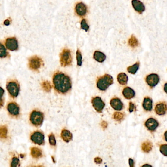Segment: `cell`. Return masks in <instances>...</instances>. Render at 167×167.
<instances>
[{
  "instance_id": "1",
  "label": "cell",
  "mask_w": 167,
  "mask_h": 167,
  "mask_svg": "<svg viewBox=\"0 0 167 167\" xmlns=\"http://www.w3.org/2000/svg\"><path fill=\"white\" fill-rule=\"evenodd\" d=\"M53 85L55 90L58 93L65 94L72 88V83L70 77L62 72H57L53 75Z\"/></svg>"
},
{
  "instance_id": "2",
  "label": "cell",
  "mask_w": 167,
  "mask_h": 167,
  "mask_svg": "<svg viewBox=\"0 0 167 167\" xmlns=\"http://www.w3.org/2000/svg\"><path fill=\"white\" fill-rule=\"evenodd\" d=\"M113 83V79L111 75L105 74L98 78L97 81V88L100 91H105Z\"/></svg>"
},
{
  "instance_id": "3",
  "label": "cell",
  "mask_w": 167,
  "mask_h": 167,
  "mask_svg": "<svg viewBox=\"0 0 167 167\" xmlns=\"http://www.w3.org/2000/svg\"><path fill=\"white\" fill-rule=\"evenodd\" d=\"M44 120V115L41 111L34 110L30 115L29 120L31 124L36 127L42 126Z\"/></svg>"
},
{
  "instance_id": "4",
  "label": "cell",
  "mask_w": 167,
  "mask_h": 167,
  "mask_svg": "<svg viewBox=\"0 0 167 167\" xmlns=\"http://www.w3.org/2000/svg\"><path fill=\"white\" fill-rule=\"evenodd\" d=\"M6 88L9 95L12 98H15L18 96L20 91V85L17 81L11 80L8 81Z\"/></svg>"
},
{
  "instance_id": "5",
  "label": "cell",
  "mask_w": 167,
  "mask_h": 167,
  "mask_svg": "<svg viewBox=\"0 0 167 167\" xmlns=\"http://www.w3.org/2000/svg\"><path fill=\"white\" fill-rule=\"evenodd\" d=\"M73 62L71 52L69 49L65 48L60 54V62L63 67L70 66Z\"/></svg>"
},
{
  "instance_id": "6",
  "label": "cell",
  "mask_w": 167,
  "mask_h": 167,
  "mask_svg": "<svg viewBox=\"0 0 167 167\" xmlns=\"http://www.w3.org/2000/svg\"><path fill=\"white\" fill-rule=\"evenodd\" d=\"M44 65V62L41 58L37 56H33L29 59V66L33 71H38Z\"/></svg>"
},
{
  "instance_id": "7",
  "label": "cell",
  "mask_w": 167,
  "mask_h": 167,
  "mask_svg": "<svg viewBox=\"0 0 167 167\" xmlns=\"http://www.w3.org/2000/svg\"><path fill=\"white\" fill-rule=\"evenodd\" d=\"M7 109L9 115L12 117L17 118L19 116V106L16 103L14 102L8 103L7 105Z\"/></svg>"
},
{
  "instance_id": "8",
  "label": "cell",
  "mask_w": 167,
  "mask_h": 167,
  "mask_svg": "<svg viewBox=\"0 0 167 167\" xmlns=\"http://www.w3.org/2000/svg\"><path fill=\"white\" fill-rule=\"evenodd\" d=\"M30 139L33 143L38 145L45 144V135L40 131H35L30 135Z\"/></svg>"
},
{
  "instance_id": "9",
  "label": "cell",
  "mask_w": 167,
  "mask_h": 167,
  "mask_svg": "<svg viewBox=\"0 0 167 167\" xmlns=\"http://www.w3.org/2000/svg\"><path fill=\"white\" fill-rule=\"evenodd\" d=\"M145 81L149 87L151 88H153L157 85L159 82L160 77L158 74L152 73L146 77Z\"/></svg>"
},
{
  "instance_id": "10",
  "label": "cell",
  "mask_w": 167,
  "mask_h": 167,
  "mask_svg": "<svg viewBox=\"0 0 167 167\" xmlns=\"http://www.w3.org/2000/svg\"><path fill=\"white\" fill-rule=\"evenodd\" d=\"M91 103L93 108L97 112L99 113L102 112L105 107V104L100 97L97 96L93 98L91 100Z\"/></svg>"
},
{
  "instance_id": "11",
  "label": "cell",
  "mask_w": 167,
  "mask_h": 167,
  "mask_svg": "<svg viewBox=\"0 0 167 167\" xmlns=\"http://www.w3.org/2000/svg\"><path fill=\"white\" fill-rule=\"evenodd\" d=\"M5 47L11 51H17L19 48L18 42L15 37L8 38L5 41Z\"/></svg>"
},
{
  "instance_id": "12",
  "label": "cell",
  "mask_w": 167,
  "mask_h": 167,
  "mask_svg": "<svg viewBox=\"0 0 167 167\" xmlns=\"http://www.w3.org/2000/svg\"><path fill=\"white\" fill-rule=\"evenodd\" d=\"M159 125V123L156 119L152 117L148 118L145 123V126L147 130L152 132L156 131Z\"/></svg>"
},
{
  "instance_id": "13",
  "label": "cell",
  "mask_w": 167,
  "mask_h": 167,
  "mask_svg": "<svg viewBox=\"0 0 167 167\" xmlns=\"http://www.w3.org/2000/svg\"><path fill=\"white\" fill-rule=\"evenodd\" d=\"M154 111L156 114L159 116L165 115L167 113V103L161 101L156 105Z\"/></svg>"
},
{
  "instance_id": "14",
  "label": "cell",
  "mask_w": 167,
  "mask_h": 167,
  "mask_svg": "<svg viewBox=\"0 0 167 167\" xmlns=\"http://www.w3.org/2000/svg\"><path fill=\"white\" fill-rule=\"evenodd\" d=\"M110 104L111 107L114 110L120 111L122 110L124 107V104L121 100L118 98H113L110 101Z\"/></svg>"
},
{
  "instance_id": "15",
  "label": "cell",
  "mask_w": 167,
  "mask_h": 167,
  "mask_svg": "<svg viewBox=\"0 0 167 167\" xmlns=\"http://www.w3.org/2000/svg\"><path fill=\"white\" fill-rule=\"evenodd\" d=\"M75 12L79 16H84L87 13V6L82 2L78 3L75 7Z\"/></svg>"
},
{
  "instance_id": "16",
  "label": "cell",
  "mask_w": 167,
  "mask_h": 167,
  "mask_svg": "<svg viewBox=\"0 0 167 167\" xmlns=\"http://www.w3.org/2000/svg\"><path fill=\"white\" fill-rule=\"evenodd\" d=\"M132 7L135 11L139 14H142L145 11V7L144 4L139 0H132L131 1Z\"/></svg>"
},
{
  "instance_id": "17",
  "label": "cell",
  "mask_w": 167,
  "mask_h": 167,
  "mask_svg": "<svg viewBox=\"0 0 167 167\" xmlns=\"http://www.w3.org/2000/svg\"><path fill=\"white\" fill-rule=\"evenodd\" d=\"M153 101L152 98L149 96H146L143 101L142 106L144 110L146 111H151L153 110Z\"/></svg>"
},
{
  "instance_id": "18",
  "label": "cell",
  "mask_w": 167,
  "mask_h": 167,
  "mask_svg": "<svg viewBox=\"0 0 167 167\" xmlns=\"http://www.w3.org/2000/svg\"><path fill=\"white\" fill-rule=\"evenodd\" d=\"M122 94L124 97L128 100L133 98L135 95V92L134 89L128 87H126L123 89Z\"/></svg>"
},
{
  "instance_id": "19",
  "label": "cell",
  "mask_w": 167,
  "mask_h": 167,
  "mask_svg": "<svg viewBox=\"0 0 167 167\" xmlns=\"http://www.w3.org/2000/svg\"><path fill=\"white\" fill-rule=\"evenodd\" d=\"M61 137L65 142L69 143L73 140V135L70 131L63 129L61 131Z\"/></svg>"
},
{
  "instance_id": "20",
  "label": "cell",
  "mask_w": 167,
  "mask_h": 167,
  "mask_svg": "<svg viewBox=\"0 0 167 167\" xmlns=\"http://www.w3.org/2000/svg\"><path fill=\"white\" fill-rule=\"evenodd\" d=\"M30 154L33 158L39 159L43 156V153L41 150L37 147H32L30 149Z\"/></svg>"
},
{
  "instance_id": "21",
  "label": "cell",
  "mask_w": 167,
  "mask_h": 167,
  "mask_svg": "<svg viewBox=\"0 0 167 167\" xmlns=\"http://www.w3.org/2000/svg\"><path fill=\"white\" fill-rule=\"evenodd\" d=\"M153 147V143L149 140H146L142 144L141 149L144 153H149L152 150Z\"/></svg>"
},
{
  "instance_id": "22",
  "label": "cell",
  "mask_w": 167,
  "mask_h": 167,
  "mask_svg": "<svg viewBox=\"0 0 167 167\" xmlns=\"http://www.w3.org/2000/svg\"><path fill=\"white\" fill-rule=\"evenodd\" d=\"M93 58L98 62L103 63L106 59V56L101 51H95L93 54Z\"/></svg>"
},
{
  "instance_id": "23",
  "label": "cell",
  "mask_w": 167,
  "mask_h": 167,
  "mask_svg": "<svg viewBox=\"0 0 167 167\" xmlns=\"http://www.w3.org/2000/svg\"><path fill=\"white\" fill-rule=\"evenodd\" d=\"M117 81L121 85H125L128 81V76L125 73H120L117 75Z\"/></svg>"
},
{
  "instance_id": "24",
  "label": "cell",
  "mask_w": 167,
  "mask_h": 167,
  "mask_svg": "<svg viewBox=\"0 0 167 167\" xmlns=\"http://www.w3.org/2000/svg\"><path fill=\"white\" fill-rule=\"evenodd\" d=\"M139 66H140V63L139 62H137L131 66H128L127 68V70L128 73H130L131 74H135L136 73V72L138 70L139 68Z\"/></svg>"
},
{
  "instance_id": "25",
  "label": "cell",
  "mask_w": 167,
  "mask_h": 167,
  "mask_svg": "<svg viewBox=\"0 0 167 167\" xmlns=\"http://www.w3.org/2000/svg\"><path fill=\"white\" fill-rule=\"evenodd\" d=\"M128 44L130 45V47H131L132 48H135L138 46V41L134 35H131V38L128 40Z\"/></svg>"
},
{
  "instance_id": "26",
  "label": "cell",
  "mask_w": 167,
  "mask_h": 167,
  "mask_svg": "<svg viewBox=\"0 0 167 167\" xmlns=\"http://www.w3.org/2000/svg\"><path fill=\"white\" fill-rule=\"evenodd\" d=\"M8 128L5 125L0 126V138L5 139L8 138Z\"/></svg>"
},
{
  "instance_id": "27",
  "label": "cell",
  "mask_w": 167,
  "mask_h": 167,
  "mask_svg": "<svg viewBox=\"0 0 167 167\" xmlns=\"http://www.w3.org/2000/svg\"><path fill=\"white\" fill-rule=\"evenodd\" d=\"M9 56V53L7 51V48L0 42V58H4L8 57Z\"/></svg>"
},
{
  "instance_id": "28",
  "label": "cell",
  "mask_w": 167,
  "mask_h": 167,
  "mask_svg": "<svg viewBox=\"0 0 167 167\" xmlns=\"http://www.w3.org/2000/svg\"><path fill=\"white\" fill-rule=\"evenodd\" d=\"M41 86L44 91L46 92H49L51 91V89L52 88V86L51 85L50 82L48 81H45L42 82L41 84Z\"/></svg>"
},
{
  "instance_id": "29",
  "label": "cell",
  "mask_w": 167,
  "mask_h": 167,
  "mask_svg": "<svg viewBox=\"0 0 167 167\" xmlns=\"http://www.w3.org/2000/svg\"><path fill=\"white\" fill-rule=\"evenodd\" d=\"M125 114L120 112H116L113 114V118L114 120L117 122H121L124 119Z\"/></svg>"
},
{
  "instance_id": "30",
  "label": "cell",
  "mask_w": 167,
  "mask_h": 167,
  "mask_svg": "<svg viewBox=\"0 0 167 167\" xmlns=\"http://www.w3.org/2000/svg\"><path fill=\"white\" fill-rule=\"evenodd\" d=\"M77 63L78 66H81L82 65V56L80 51L77 50L76 52Z\"/></svg>"
},
{
  "instance_id": "31",
  "label": "cell",
  "mask_w": 167,
  "mask_h": 167,
  "mask_svg": "<svg viewBox=\"0 0 167 167\" xmlns=\"http://www.w3.org/2000/svg\"><path fill=\"white\" fill-rule=\"evenodd\" d=\"M48 138H49V142L50 145L52 146H55L56 145V141L54 135L51 133L49 135Z\"/></svg>"
},
{
  "instance_id": "32",
  "label": "cell",
  "mask_w": 167,
  "mask_h": 167,
  "mask_svg": "<svg viewBox=\"0 0 167 167\" xmlns=\"http://www.w3.org/2000/svg\"><path fill=\"white\" fill-rule=\"evenodd\" d=\"M160 152L165 156H167V144H162L160 147Z\"/></svg>"
},
{
  "instance_id": "33",
  "label": "cell",
  "mask_w": 167,
  "mask_h": 167,
  "mask_svg": "<svg viewBox=\"0 0 167 167\" xmlns=\"http://www.w3.org/2000/svg\"><path fill=\"white\" fill-rule=\"evenodd\" d=\"M81 26L82 29L85 30L86 32L88 31L89 26L88 25L85 19L82 20L81 23Z\"/></svg>"
},
{
  "instance_id": "34",
  "label": "cell",
  "mask_w": 167,
  "mask_h": 167,
  "mask_svg": "<svg viewBox=\"0 0 167 167\" xmlns=\"http://www.w3.org/2000/svg\"><path fill=\"white\" fill-rule=\"evenodd\" d=\"M19 163V159L16 157H14L12 159L11 167H17Z\"/></svg>"
},
{
  "instance_id": "35",
  "label": "cell",
  "mask_w": 167,
  "mask_h": 167,
  "mask_svg": "<svg viewBox=\"0 0 167 167\" xmlns=\"http://www.w3.org/2000/svg\"><path fill=\"white\" fill-rule=\"evenodd\" d=\"M5 93V91L2 88L0 87V107H3L4 104V101L3 100V96Z\"/></svg>"
},
{
  "instance_id": "36",
  "label": "cell",
  "mask_w": 167,
  "mask_h": 167,
  "mask_svg": "<svg viewBox=\"0 0 167 167\" xmlns=\"http://www.w3.org/2000/svg\"><path fill=\"white\" fill-rule=\"evenodd\" d=\"M136 110V107L135 104H134L131 102H130V104H129V109H128V110L130 111V113H132L133 111H135Z\"/></svg>"
},
{
  "instance_id": "37",
  "label": "cell",
  "mask_w": 167,
  "mask_h": 167,
  "mask_svg": "<svg viewBox=\"0 0 167 167\" xmlns=\"http://www.w3.org/2000/svg\"><path fill=\"white\" fill-rule=\"evenodd\" d=\"M101 126L102 128L104 130H105V129H106V128H107V127H108V123H107V122L105 121H103L101 122Z\"/></svg>"
},
{
  "instance_id": "38",
  "label": "cell",
  "mask_w": 167,
  "mask_h": 167,
  "mask_svg": "<svg viewBox=\"0 0 167 167\" xmlns=\"http://www.w3.org/2000/svg\"><path fill=\"white\" fill-rule=\"evenodd\" d=\"M94 162L95 163L97 164H100L102 163V159L101 158H100V157H97L95 158Z\"/></svg>"
},
{
  "instance_id": "39",
  "label": "cell",
  "mask_w": 167,
  "mask_h": 167,
  "mask_svg": "<svg viewBox=\"0 0 167 167\" xmlns=\"http://www.w3.org/2000/svg\"><path fill=\"white\" fill-rule=\"evenodd\" d=\"M128 163H129V165H130V167H135V163H134V160L131 159V158H130V159H128Z\"/></svg>"
},
{
  "instance_id": "40",
  "label": "cell",
  "mask_w": 167,
  "mask_h": 167,
  "mask_svg": "<svg viewBox=\"0 0 167 167\" xmlns=\"http://www.w3.org/2000/svg\"><path fill=\"white\" fill-rule=\"evenodd\" d=\"M164 91L167 94V83H165L164 86Z\"/></svg>"
},
{
  "instance_id": "41",
  "label": "cell",
  "mask_w": 167,
  "mask_h": 167,
  "mask_svg": "<svg viewBox=\"0 0 167 167\" xmlns=\"http://www.w3.org/2000/svg\"><path fill=\"white\" fill-rule=\"evenodd\" d=\"M4 24L5 25H6V26H8V25H9V21L8 20H5V22H4Z\"/></svg>"
},
{
  "instance_id": "42",
  "label": "cell",
  "mask_w": 167,
  "mask_h": 167,
  "mask_svg": "<svg viewBox=\"0 0 167 167\" xmlns=\"http://www.w3.org/2000/svg\"><path fill=\"white\" fill-rule=\"evenodd\" d=\"M141 167H153L150 165L148 164H144Z\"/></svg>"
},
{
  "instance_id": "43",
  "label": "cell",
  "mask_w": 167,
  "mask_h": 167,
  "mask_svg": "<svg viewBox=\"0 0 167 167\" xmlns=\"http://www.w3.org/2000/svg\"><path fill=\"white\" fill-rule=\"evenodd\" d=\"M164 138L166 142H167V131H166L164 133Z\"/></svg>"
},
{
  "instance_id": "44",
  "label": "cell",
  "mask_w": 167,
  "mask_h": 167,
  "mask_svg": "<svg viewBox=\"0 0 167 167\" xmlns=\"http://www.w3.org/2000/svg\"><path fill=\"white\" fill-rule=\"evenodd\" d=\"M44 167V166H42V165H40V166H34V167Z\"/></svg>"
},
{
  "instance_id": "45",
  "label": "cell",
  "mask_w": 167,
  "mask_h": 167,
  "mask_svg": "<svg viewBox=\"0 0 167 167\" xmlns=\"http://www.w3.org/2000/svg\"></svg>"
}]
</instances>
